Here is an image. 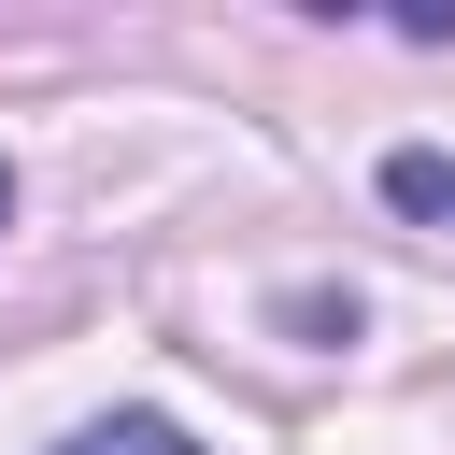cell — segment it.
<instances>
[{
    "instance_id": "cell-1",
    "label": "cell",
    "mask_w": 455,
    "mask_h": 455,
    "mask_svg": "<svg viewBox=\"0 0 455 455\" xmlns=\"http://www.w3.org/2000/svg\"><path fill=\"white\" fill-rule=\"evenodd\" d=\"M384 213L455 228V156H441V142H398V156H384Z\"/></svg>"
},
{
    "instance_id": "cell-2",
    "label": "cell",
    "mask_w": 455,
    "mask_h": 455,
    "mask_svg": "<svg viewBox=\"0 0 455 455\" xmlns=\"http://www.w3.org/2000/svg\"><path fill=\"white\" fill-rule=\"evenodd\" d=\"M57 455H199V427H185V412H100V427H71Z\"/></svg>"
},
{
    "instance_id": "cell-3",
    "label": "cell",
    "mask_w": 455,
    "mask_h": 455,
    "mask_svg": "<svg viewBox=\"0 0 455 455\" xmlns=\"http://www.w3.org/2000/svg\"><path fill=\"white\" fill-rule=\"evenodd\" d=\"M0 228H14V171H0Z\"/></svg>"
}]
</instances>
